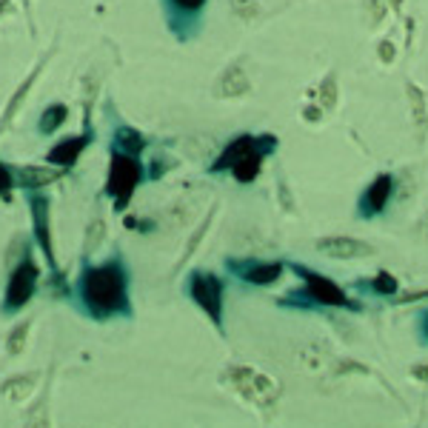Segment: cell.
<instances>
[{"mask_svg": "<svg viewBox=\"0 0 428 428\" xmlns=\"http://www.w3.org/2000/svg\"><path fill=\"white\" fill-rule=\"evenodd\" d=\"M83 291H86V303L97 311V314H112L117 309L126 306V283L117 266H103V269H92L83 277Z\"/></svg>", "mask_w": 428, "mask_h": 428, "instance_id": "cell-1", "label": "cell"}, {"mask_svg": "<svg viewBox=\"0 0 428 428\" xmlns=\"http://www.w3.org/2000/svg\"><path fill=\"white\" fill-rule=\"evenodd\" d=\"M137 180H140V166H137V160H132V157L123 154V151L114 154V157H112V168H109V191L117 197V205H120V208L129 203V197H132Z\"/></svg>", "mask_w": 428, "mask_h": 428, "instance_id": "cell-2", "label": "cell"}, {"mask_svg": "<svg viewBox=\"0 0 428 428\" xmlns=\"http://www.w3.org/2000/svg\"><path fill=\"white\" fill-rule=\"evenodd\" d=\"M191 297L218 326L223 323V289L211 274H194L191 277Z\"/></svg>", "mask_w": 428, "mask_h": 428, "instance_id": "cell-3", "label": "cell"}, {"mask_svg": "<svg viewBox=\"0 0 428 428\" xmlns=\"http://www.w3.org/2000/svg\"><path fill=\"white\" fill-rule=\"evenodd\" d=\"M294 272L306 280V289H309V294H311L317 303H323V306H337V309L351 306V300L346 297V291H343L337 283H331L328 277H320V274L309 272L306 266H294Z\"/></svg>", "mask_w": 428, "mask_h": 428, "instance_id": "cell-4", "label": "cell"}, {"mask_svg": "<svg viewBox=\"0 0 428 428\" xmlns=\"http://www.w3.org/2000/svg\"><path fill=\"white\" fill-rule=\"evenodd\" d=\"M317 252L334 260H351V257H368L374 255V246L357 240V237H323L317 240Z\"/></svg>", "mask_w": 428, "mask_h": 428, "instance_id": "cell-5", "label": "cell"}, {"mask_svg": "<svg viewBox=\"0 0 428 428\" xmlns=\"http://www.w3.org/2000/svg\"><path fill=\"white\" fill-rule=\"evenodd\" d=\"M35 277H38V269L32 263H26L23 269H18L12 274V283H9V291H6V306L9 309H21L23 303H29V297L35 291Z\"/></svg>", "mask_w": 428, "mask_h": 428, "instance_id": "cell-6", "label": "cell"}, {"mask_svg": "<svg viewBox=\"0 0 428 428\" xmlns=\"http://www.w3.org/2000/svg\"><path fill=\"white\" fill-rule=\"evenodd\" d=\"M391 188H394V180L388 174H380L363 194L360 200V214H365V218H374V214H380L385 205H388V197H391Z\"/></svg>", "mask_w": 428, "mask_h": 428, "instance_id": "cell-7", "label": "cell"}, {"mask_svg": "<svg viewBox=\"0 0 428 428\" xmlns=\"http://www.w3.org/2000/svg\"><path fill=\"white\" fill-rule=\"evenodd\" d=\"M249 89H252L249 75L243 72L240 63H235V66H229L220 75L218 86H214V95H218V97H243V95H249Z\"/></svg>", "mask_w": 428, "mask_h": 428, "instance_id": "cell-8", "label": "cell"}, {"mask_svg": "<svg viewBox=\"0 0 428 428\" xmlns=\"http://www.w3.org/2000/svg\"><path fill=\"white\" fill-rule=\"evenodd\" d=\"M405 95H408V103H411V117H414L417 140L422 143L428 137V106H425V97H422L419 86H414V83L405 86Z\"/></svg>", "mask_w": 428, "mask_h": 428, "instance_id": "cell-9", "label": "cell"}, {"mask_svg": "<svg viewBox=\"0 0 428 428\" xmlns=\"http://www.w3.org/2000/svg\"><path fill=\"white\" fill-rule=\"evenodd\" d=\"M32 214H35V232L41 246L46 249L49 260H52V237H49V203L43 197H32Z\"/></svg>", "mask_w": 428, "mask_h": 428, "instance_id": "cell-10", "label": "cell"}, {"mask_svg": "<svg viewBox=\"0 0 428 428\" xmlns=\"http://www.w3.org/2000/svg\"><path fill=\"white\" fill-rule=\"evenodd\" d=\"M83 146H86V137L63 140V143H58V146L52 149L49 160H52V163H58V166H69V163H75V160H77V154L83 151Z\"/></svg>", "mask_w": 428, "mask_h": 428, "instance_id": "cell-11", "label": "cell"}, {"mask_svg": "<svg viewBox=\"0 0 428 428\" xmlns=\"http://www.w3.org/2000/svg\"><path fill=\"white\" fill-rule=\"evenodd\" d=\"M280 274H283V266H280V263H252V269L243 272V277H246L249 283H257V286H269V283H274Z\"/></svg>", "mask_w": 428, "mask_h": 428, "instance_id": "cell-12", "label": "cell"}, {"mask_svg": "<svg viewBox=\"0 0 428 428\" xmlns=\"http://www.w3.org/2000/svg\"><path fill=\"white\" fill-rule=\"evenodd\" d=\"M260 154H263L260 149H252L240 160H235V177L240 183H252L257 177V171H260Z\"/></svg>", "mask_w": 428, "mask_h": 428, "instance_id": "cell-13", "label": "cell"}, {"mask_svg": "<svg viewBox=\"0 0 428 428\" xmlns=\"http://www.w3.org/2000/svg\"><path fill=\"white\" fill-rule=\"evenodd\" d=\"M43 63H46V58H43V60H41V63H38V66L32 69V75H29V77L23 80V86H21V89L15 92V97L9 100V109H6V114H4V126H6V123H9L12 117H15V112H18V106H21V100H23L26 95H29V89H32V83H35V77L41 75V69H43Z\"/></svg>", "mask_w": 428, "mask_h": 428, "instance_id": "cell-14", "label": "cell"}, {"mask_svg": "<svg viewBox=\"0 0 428 428\" xmlns=\"http://www.w3.org/2000/svg\"><path fill=\"white\" fill-rule=\"evenodd\" d=\"M114 143H117V151H123V154H134V151L143 149V137L134 129H120Z\"/></svg>", "mask_w": 428, "mask_h": 428, "instance_id": "cell-15", "label": "cell"}, {"mask_svg": "<svg viewBox=\"0 0 428 428\" xmlns=\"http://www.w3.org/2000/svg\"><path fill=\"white\" fill-rule=\"evenodd\" d=\"M317 95H320V106H326V109H334V106H337V75H334V72L326 75V80L320 83Z\"/></svg>", "mask_w": 428, "mask_h": 428, "instance_id": "cell-16", "label": "cell"}, {"mask_svg": "<svg viewBox=\"0 0 428 428\" xmlns=\"http://www.w3.org/2000/svg\"><path fill=\"white\" fill-rule=\"evenodd\" d=\"M63 120H66V106L63 103H52L43 112V117H41V132H55Z\"/></svg>", "mask_w": 428, "mask_h": 428, "instance_id": "cell-17", "label": "cell"}, {"mask_svg": "<svg viewBox=\"0 0 428 428\" xmlns=\"http://www.w3.org/2000/svg\"><path fill=\"white\" fill-rule=\"evenodd\" d=\"M232 12H235L240 21H246V23H252V21L260 18L257 0H232Z\"/></svg>", "mask_w": 428, "mask_h": 428, "instance_id": "cell-18", "label": "cell"}, {"mask_svg": "<svg viewBox=\"0 0 428 428\" xmlns=\"http://www.w3.org/2000/svg\"><path fill=\"white\" fill-rule=\"evenodd\" d=\"M365 15H368V26H380L388 15V4L385 0H365Z\"/></svg>", "mask_w": 428, "mask_h": 428, "instance_id": "cell-19", "label": "cell"}, {"mask_svg": "<svg viewBox=\"0 0 428 428\" xmlns=\"http://www.w3.org/2000/svg\"><path fill=\"white\" fill-rule=\"evenodd\" d=\"M103 232H106L103 220H100V218H95V220H92V226H89V232H86V252H95V249L100 246Z\"/></svg>", "mask_w": 428, "mask_h": 428, "instance_id": "cell-20", "label": "cell"}, {"mask_svg": "<svg viewBox=\"0 0 428 428\" xmlns=\"http://www.w3.org/2000/svg\"><path fill=\"white\" fill-rule=\"evenodd\" d=\"M371 286H374V291H380V294H394V291L400 289V283H397V277H394V274H388V272H382V274H377V280H374Z\"/></svg>", "mask_w": 428, "mask_h": 428, "instance_id": "cell-21", "label": "cell"}, {"mask_svg": "<svg viewBox=\"0 0 428 428\" xmlns=\"http://www.w3.org/2000/svg\"><path fill=\"white\" fill-rule=\"evenodd\" d=\"M55 174L52 171H46V168H23V183L26 186H43V183H49Z\"/></svg>", "mask_w": 428, "mask_h": 428, "instance_id": "cell-22", "label": "cell"}, {"mask_svg": "<svg viewBox=\"0 0 428 428\" xmlns=\"http://www.w3.org/2000/svg\"><path fill=\"white\" fill-rule=\"evenodd\" d=\"M26 323L23 326H18L15 331H12V337H9V354H21L23 351V343H26Z\"/></svg>", "mask_w": 428, "mask_h": 428, "instance_id": "cell-23", "label": "cell"}, {"mask_svg": "<svg viewBox=\"0 0 428 428\" xmlns=\"http://www.w3.org/2000/svg\"><path fill=\"white\" fill-rule=\"evenodd\" d=\"M377 55H380V60H382V63H394L397 49H394V43H391V41H382V43L377 46Z\"/></svg>", "mask_w": 428, "mask_h": 428, "instance_id": "cell-24", "label": "cell"}, {"mask_svg": "<svg viewBox=\"0 0 428 428\" xmlns=\"http://www.w3.org/2000/svg\"><path fill=\"white\" fill-rule=\"evenodd\" d=\"M171 4L177 9H183V12H200L205 6V0H171Z\"/></svg>", "mask_w": 428, "mask_h": 428, "instance_id": "cell-25", "label": "cell"}, {"mask_svg": "<svg viewBox=\"0 0 428 428\" xmlns=\"http://www.w3.org/2000/svg\"><path fill=\"white\" fill-rule=\"evenodd\" d=\"M12 186V174L4 168V166H0V191H6Z\"/></svg>", "mask_w": 428, "mask_h": 428, "instance_id": "cell-26", "label": "cell"}, {"mask_svg": "<svg viewBox=\"0 0 428 428\" xmlns=\"http://www.w3.org/2000/svg\"><path fill=\"white\" fill-rule=\"evenodd\" d=\"M411 377H417V380L428 382V365H414V368H411Z\"/></svg>", "mask_w": 428, "mask_h": 428, "instance_id": "cell-27", "label": "cell"}, {"mask_svg": "<svg viewBox=\"0 0 428 428\" xmlns=\"http://www.w3.org/2000/svg\"><path fill=\"white\" fill-rule=\"evenodd\" d=\"M306 120H320V112L317 109H306Z\"/></svg>", "mask_w": 428, "mask_h": 428, "instance_id": "cell-28", "label": "cell"}, {"mask_svg": "<svg viewBox=\"0 0 428 428\" xmlns=\"http://www.w3.org/2000/svg\"><path fill=\"white\" fill-rule=\"evenodd\" d=\"M385 4H388V6H391V9H394V12H397V9H400V6H402V0H385Z\"/></svg>", "mask_w": 428, "mask_h": 428, "instance_id": "cell-29", "label": "cell"}, {"mask_svg": "<svg viewBox=\"0 0 428 428\" xmlns=\"http://www.w3.org/2000/svg\"><path fill=\"white\" fill-rule=\"evenodd\" d=\"M12 6H9V0H0V12H9Z\"/></svg>", "mask_w": 428, "mask_h": 428, "instance_id": "cell-30", "label": "cell"}]
</instances>
